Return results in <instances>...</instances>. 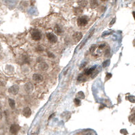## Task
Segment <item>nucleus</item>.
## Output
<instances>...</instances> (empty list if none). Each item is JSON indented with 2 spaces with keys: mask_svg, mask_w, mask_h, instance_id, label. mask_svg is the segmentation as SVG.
Here are the masks:
<instances>
[{
  "mask_svg": "<svg viewBox=\"0 0 135 135\" xmlns=\"http://www.w3.org/2000/svg\"><path fill=\"white\" fill-rule=\"evenodd\" d=\"M31 37H32V39L34 40V41H40L41 39V33L38 30H36V29L33 30V31H31Z\"/></svg>",
  "mask_w": 135,
  "mask_h": 135,
  "instance_id": "1",
  "label": "nucleus"
},
{
  "mask_svg": "<svg viewBox=\"0 0 135 135\" xmlns=\"http://www.w3.org/2000/svg\"><path fill=\"white\" fill-rule=\"evenodd\" d=\"M88 23V18L86 16L79 17L77 20V24L79 26H85Z\"/></svg>",
  "mask_w": 135,
  "mask_h": 135,
  "instance_id": "2",
  "label": "nucleus"
},
{
  "mask_svg": "<svg viewBox=\"0 0 135 135\" xmlns=\"http://www.w3.org/2000/svg\"><path fill=\"white\" fill-rule=\"evenodd\" d=\"M47 38L49 40V41L51 43H56L57 41V37L55 34L51 33H49L47 34Z\"/></svg>",
  "mask_w": 135,
  "mask_h": 135,
  "instance_id": "3",
  "label": "nucleus"
},
{
  "mask_svg": "<svg viewBox=\"0 0 135 135\" xmlns=\"http://www.w3.org/2000/svg\"><path fill=\"white\" fill-rule=\"evenodd\" d=\"M24 88L27 93H31L34 90V85L31 83H27L24 84Z\"/></svg>",
  "mask_w": 135,
  "mask_h": 135,
  "instance_id": "4",
  "label": "nucleus"
},
{
  "mask_svg": "<svg viewBox=\"0 0 135 135\" xmlns=\"http://www.w3.org/2000/svg\"><path fill=\"white\" fill-rule=\"evenodd\" d=\"M33 80L35 83H40L43 80V76L40 74H34L33 75Z\"/></svg>",
  "mask_w": 135,
  "mask_h": 135,
  "instance_id": "5",
  "label": "nucleus"
},
{
  "mask_svg": "<svg viewBox=\"0 0 135 135\" xmlns=\"http://www.w3.org/2000/svg\"><path fill=\"white\" fill-rule=\"evenodd\" d=\"M20 127L19 126L18 124H12L9 128V132L11 134L16 135L20 130Z\"/></svg>",
  "mask_w": 135,
  "mask_h": 135,
  "instance_id": "6",
  "label": "nucleus"
},
{
  "mask_svg": "<svg viewBox=\"0 0 135 135\" xmlns=\"http://www.w3.org/2000/svg\"><path fill=\"white\" fill-rule=\"evenodd\" d=\"M72 38L75 42H79L83 38V34L80 32H76L72 35Z\"/></svg>",
  "mask_w": 135,
  "mask_h": 135,
  "instance_id": "7",
  "label": "nucleus"
},
{
  "mask_svg": "<svg viewBox=\"0 0 135 135\" xmlns=\"http://www.w3.org/2000/svg\"><path fill=\"white\" fill-rule=\"evenodd\" d=\"M8 91L9 93H12L14 95H16L19 92V87L18 85H13L9 88Z\"/></svg>",
  "mask_w": 135,
  "mask_h": 135,
  "instance_id": "8",
  "label": "nucleus"
},
{
  "mask_svg": "<svg viewBox=\"0 0 135 135\" xmlns=\"http://www.w3.org/2000/svg\"><path fill=\"white\" fill-rule=\"evenodd\" d=\"M22 113H23V115L24 117L26 118H29L31 116V113H32V112H31V109L28 107H26L23 109V111H22Z\"/></svg>",
  "mask_w": 135,
  "mask_h": 135,
  "instance_id": "9",
  "label": "nucleus"
},
{
  "mask_svg": "<svg viewBox=\"0 0 135 135\" xmlns=\"http://www.w3.org/2000/svg\"><path fill=\"white\" fill-rule=\"evenodd\" d=\"M39 69L41 70H42V71H45V70H47L48 69L49 65H47V64H46V63H45V62H42V63H41L39 64Z\"/></svg>",
  "mask_w": 135,
  "mask_h": 135,
  "instance_id": "10",
  "label": "nucleus"
},
{
  "mask_svg": "<svg viewBox=\"0 0 135 135\" xmlns=\"http://www.w3.org/2000/svg\"><path fill=\"white\" fill-rule=\"evenodd\" d=\"M96 68H97V66H96V65H94L93 67H92V68H89V69L85 70V71H84V74H85V75H91V74L95 71Z\"/></svg>",
  "mask_w": 135,
  "mask_h": 135,
  "instance_id": "11",
  "label": "nucleus"
},
{
  "mask_svg": "<svg viewBox=\"0 0 135 135\" xmlns=\"http://www.w3.org/2000/svg\"><path fill=\"white\" fill-rule=\"evenodd\" d=\"M8 103L9 107H10L12 109H15V107H16V102H15V101L14 100V99H9Z\"/></svg>",
  "mask_w": 135,
  "mask_h": 135,
  "instance_id": "12",
  "label": "nucleus"
},
{
  "mask_svg": "<svg viewBox=\"0 0 135 135\" xmlns=\"http://www.w3.org/2000/svg\"><path fill=\"white\" fill-rule=\"evenodd\" d=\"M90 4L92 8H95L98 6L99 3L97 0H90Z\"/></svg>",
  "mask_w": 135,
  "mask_h": 135,
  "instance_id": "13",
  "label": "nucleus"
},
{
  "mask_svg": "<svg viewBox=\"0 0 135 135\" xmlns=\"http://www.w3.org/2000/svg\"><path fill=\"white\" fill-rule=\"evenodd\" d=\"M6 4L9 5V6H14L16 4V3L18 2V0H5Z\"/></svg>",
  "mask_w": 135,
  "mask_h": 135,
  "instance_id": "14",
  "label": "nucleus"
},
{
  "mask_svg": "<svg viewBox=\"0 0 135 135\" xmlns=\"http://www.w3.org/2000/svg\"><path fill=\"white\" fill-rule=\"evenodd\" d=\"M78 81L79 82H80V83H84V82H85L86 81V78H85V76L83 75V74H79V77H78Z\"/></svg>",
  "mask_w": 135,
  "mask_h": 135,
  "instance_id": "15",
  "label": "nucleus"
},
{
  "mask_svg": "<svg viewBox=\"0 0 135 135\" xmlns=\"http://www.w3.org/2000/svg\"><path fill=\"white\" fill-rule=\"evenodd\" d=\"M54 29H55V32L57 34H58V35H60L61 33H62L61 28H60V26H58V25H56Z\"/></svg>",
  "mask_w": 135,
  "mask_h": 135,
  "instance_id": "16",
  "label": "nucleus"
},
{
  "mask_svg": "<svg viewBox=\"0 0 135 135\" xmlns=\"http://www.w3.org/2000/svg\"><path fill=\"white\" fill-rule=\"evenodd\" d=\"M79 4L80 6L83 7H85L87 4V1L86 0H79Z\"/></svg>",
  "mask_w": 135,
  "mask_h": 135,
  "instance_id": "17",
  "label": "nucleus"
},
{
  "mask_svg": "<svg viewBox=\"0 0 135 135\" xmlns=\"http://www.w3.org/2000/svg\"><path fill=\"white\" fill-rule=\"evenodd\" d=\"M84 93H83V92L82 91H80L78 93V94H77V95H76V98H78V99H84Z\"/></svg>",
  "mask_w": 135,
  "mask_h": 135,
  "instance_id": "18",
  "label": "nucleus"
},
{
  "mask_svg": "<svg viewBox=\"0 0 135 135\" xmlns=\"http://www.w3.org/2000/svg\"><path fill=\"white\" fill-rule=\"evenodd\" d=\"M109 64H110V60H105V61H103V64H102V65H103V68H107V66H109Z\"/></svg>",
  "mask_w": 135,
  "mask_h": 135,
  "instance_id": "19",
  "label": "nucleus"
},
{
  "mask_svg": "<svg viewBox=\"0 0 135 135\" xmlns=\"http://www.w3.org/2000/svg\"><path fill=\"white\" fill-rule=\"evenodd\" d=\"M74 103H75V105H76V106H80V103H81V101L80 100L78 99V98H76L75 99H74Z\"/></svg>",
  "mask_w": 135,
  "mask_h": 135,
  "instance_id": "20",
  "label": "nucleus"
},
{
  "mask_svg": "<svg viewBox=\"0 0 135 135\" xmlns=\"http://www.w3.org/2000/svg\"><path fill=\"white\" fill-rule=\"evenodd\" d=\"M127 99H128V100L129 101H130L132 103H135V97L134 96H128V97H126Z\"/></svg>",
  "mask_w": 135,
  "mask_h": 135,
  "instance_id": "21",
  "label": "nucleus"
},
{
  "mask_svg": "<svg viewBox=\"0 0 135 135\" xmlns=\"http://www.w3.org/2000/svg\"><path fill=\"white\" fill-rule=\"evenodd\" d=\"M135 114H132L130 116V121L135 124Z\"/></svg>",
  "mask_w": 135,
  "mask_h": 135,
  "instance_id": "22",
  "label": "nucleus"
},
{
  "mask_svg": "<svg viewBox=\"0 0 135 135\" xmlns=\"http://www.w3.org/2000/svg\"><path fill=\"white\" fill-rule=\"evenodd\" d=\"M112 76V74H111V73H107V74H106V80H107L111 79Z\"/></svg>",
  "mask_w": 135,
  "mask_h": 135,
  "instance_id": "23",
  "label": "nucleus"
},
{
  "mask_svg": "<svg viewBox=\"0 0 135 135\" xmlns=\"http://www.w3.org/2000/svg\"><path fill=\"white\" fill-rule=\"evenodd\" d=\"M105 56L106 57H108L109 56V49H106V51H105Z\"/></svg>",
  "mask_w": 135,
  "mask_h": 135,
  "instance_id": "24",
  "label": "nucleus"
},
{
  "mask_svg": "<svg viewBox=\"0 0 135 135\" xmlns=\"http://www.w3.org/2000/svg\"><path fill=\"white\" fill-rule=\"evenodd\" d=\"M47 54H48V56L49 57H55V56L53 55V53H52L48 52Z\"/></svg>",
  "mask_w": 135,
  "mask_h": 135,
  "instance_id": "25",
  "label": "nucleus"
},
{
  "mask_svg": "<svg viewBox=\"0 0 135 135\" xmlns=\"http://www.w3.org/2000/svg\"><path fill=\"white\" fill-rule=\"evenodd\" d=\"M115 21H116V18H113V20H112V22H111V23L109 24V25H110V26H112V24H113L115 23Z\"/></svg>",
  "mask_w": 135,
  "mask_h": 135,
  "instance_id": "26",
  "label": "nucleus"
},
{
  "mask_svg": "<svg viewBox=\"0 0 135 135\" xmlns=\"http://www.w3.org/2000/svg\"><path fill=\"white\" fill-rule=\"evenodd\" d=\"M104 46H105V44L104 43L102 44V45H99V49H101V48L104 47Z\"/></svg>",
  "mask_w": 135,
  "mask_h": 135,
  "instance_id": "27",
  "label": "nucleus"
},
{
  "mask_svg": "<svg viewBox=\"0 0 135 135\" xmlns=\"http://www.w3.org/2000/svg\"><path fill=\"white\" fill-rule=\"evenodd\" d=\"M54 115H55V113H53L52 115H51V116H50V117L49 118V120H50V119L52 118V117H53V116H54Z\"/></svg>",
  "mask_w": 135,
  "mask_h": 135,
  "instance_id": "28",
  "label": "nucleus"
},
{
  "mask_svg": "<svg viewBox=\"0 0 135 135\" xmlns=\"http://www.w3.org/2000/svg\"><path fill=\"white\" fill-rule=\"evenodd\" d=\"M2 119V113L0 112V120Z\"/></svg>",
  "mask_w": 135,
  "mask_h": 135,
  "instance_id": "29",
  "label": "nucleus"
},
{
  "mask_svg": "<svg viewBox=\"0 0 135 135\" xmlns=\"http://www.w3.org/2000/svg\"><path fill=\"white\" fill-rule=\"evenodd\" d=\"M132 15H133V17L135 18V12H132Z\"/></svg>",
  "mask_w": 135,
  "mask_h": 135,
  "instance_id": "30",
  "label": "nucleus"
},
{
  "mask_svg": "<svg viewBox=\"0 0 135 135\" xmlns=\"http://www.w3.org/2000/svg\"><path fill=\"white\" fill-rule=\"evenodd\" d=\"M102 1H105V0H102Z\"/></svg>",
  "mask_w": 135,
  "mask_h": 135,
  "instance_id": "31",
  "label": "nucleus"
}]
</instances>
